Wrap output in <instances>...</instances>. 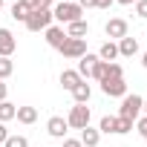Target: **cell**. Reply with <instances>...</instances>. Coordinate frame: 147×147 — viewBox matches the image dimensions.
<instances>
[{
  "mask_svg": "<svg viewBox=\"0 0 147 147\" xmlns=\"http://www.w3.org/2000/svg\"><path fill=\"white\" fill-rule=\"evenodd\" d=\"M81 15H84V9L75 3V0H69V3H58L55 9H52V18L58 20V23H75V20H81Z\"/></svg>",
  "mask_w": 147,
  "mask_h": 147,
  "instance_id": "cell-1",
  "label": "cell"
},
{
  "mask_svg": "<svg viewBox=\"0 0 147 147\" xmlns=\"http://www.w3.org/2000/svg\"><path fill=\"white\" fill-rule=\"evenodd\" d=\"M141 104H144V98H141V95H136V92L130 95V92H127V95L121 98L118 118H130V121H136V118L141 115Z\"/></svg>",
  "mask_w": 147,
  "mask_h": 147,
  "instance_id": "cell-2",
  "label": "cell"
},
{
  "mask_svg": "<svg viewBox=\"0 0 147 147\" xmlns=\"http://www.w3.org/2000/svg\"><path fill=\"white\" fill-rule=\"evenodd\" d=\"M52 9H38V12H29V18H26V29L29 32H46L49 26H52Z\"/></svg>",
  "mask_w": 147,
  "mask_h": 147,
  "instance_id": "cell-3",
  "label": "cell"
},
{
  "mask_svg": "<svg viewBox=\"0 0 147 147\" xmlns=\"http://www.w3.org/2000/svg\"><path fill=\"white\" fill-rule=\"evenodd\" d=\"M58 52H61L63 58H69V61H78V58L87 55V40H81V38H66V40L58 46Z\"/></svg>",
  "mask_w": 147,
  "mask_h": 147,
  "instance_id": "cell-4",
  "label": "cell"
},
{
  "mask_svg": "<svg viewBox=\"0 0 147 147\" xmlns=\"http://www.w3.org/2000/svg\"><path fill=\"white\" fill-rule=\"evenodd\" d=\"M66 124H69V130H84V127H90V107L87 104H75L69 110V115H66Z\"/></svg>",
  "mask_w": 147,
  "mask_h": 147,
  "instance_id": "cell-5",
  "label": "cell"
},
{
  "mask_svg": "<svg viewBox=\"0 0 147 147\" xmlns=\"http://www.w3.org/2000/svg\"><path fill=\"white\" fill-rule=\"evenodd\" d=\"M104 32H107V38H110V40H115V43H118L121 38H127V35H130V26H127V20H124V18H110V20H107V26H104Z\"/></svg>",
  "mask_w": 147,
  "mask_h": 147,
  "instance_id": "cell-6",
  "label": "cell"
},
{
  "mask_svg": "<svg viewBox=\"0 0 147 147\" xmlns=\"http://www.w3.org/2000/svg\"><path fill=\"white\" fill-rule=\"evenodd\" d=\"M101 92L110 95V98H124L127 95V84H124V78H104L101 81Z\"/></svg>",
  "mask_w": 147,
  "mask_h": 147,
  "instance_id": "cell-7",
  "label": "cell"
},
{
  "mask_svg": "<svg viewBox=\"0 0 147 147\" xmlns=\"http://www.w3.org/2000/svg\"><path fill=\"white\" fill-rule=\"evenodd\" d=\"M46 133L52 136V138H66V133H69V124H66V118H61V115H52L49 121H46Z\"/></svg>",
  "mask_w": 147,
  "mask_h": 147,
  "instance_id": "cell-8",
  "label": "cell"
},
{
  "mask_svg": "<svg viewBox=\"0 0 147 147\" xmlns=\"http://www.w3.org/2000/svg\"><path fill=\"white\" fill-rule=\"evenodd\" d=\"M18 49V40L9 29H0V58H12V52Z\"/></svg>",
  "mask_w": 147,
  "mask_h": 147,
  "instance_id": "cell-9",
  "label": "cell"
},
{
  "mask_svg": "<svg viewBox=\"0 0 147 147\" xmlns=\"http://www.w3.org/2000/svg\"><path fill=\"white\" fill-rule=\"evenodd\" d=\"M115 46H118V58H133V55H138V40H136V38H130V35H127V38H121Z\"/></svg>",
  "mask_w": 147,
  "mask_h": 147,
  "instance_id": "cell-10",
  "label": "cell"
},
{
  "mask_svg": "<svg viewBox=\"0 0 147 147\" xmlns=\"http://www.w3.org/2000/svg\"><path fill=\"white\" fill-rule=\"evenodd\" d=\"M63 32H66V38H81V40H84V38L90 35V23L81 18V20H75V23H69Z\"/></svg>",
  "mask_w": 147,
  "mask_h": 147,
  "instance_id": "cell-11",
  "label": "cell"
},
{
  "mask_svg": "<svg viewBox=\"0 0 147 147\" xmlns=\"http://www.w3.org/2000/svg\"><path fill=\"white\" fill-rule=\"evenodd\" d=\"M81 81H84V78L78 75V69H63V72H61V87H63V90H69V92L75 90Z\"/></svg>",
  "mask_w": 147,
  "mask_h": 147,
  "instance_id": "cell-12",
  "label": "cell"
},
{
  "mask_svg": "<svg viewBox=\"0 0 147 147\" xmlns=\"http://www.w3.org/2000/svg\"><path fill=\"white\" fill-rule=\"evenodd\" d=\"M43 35H46V43H49V46H55V49H58V46L66 40V32H63V26H49Z\"/></svg>",
  "mask_w": 147,
  "mask_h": 147,
  "instance_id": "cell-13",
  "label": "cell"
},
{
  "mask_svg": "<svg viewBox=\"0 0 147 147\" xmlns=\"http://www.w3.org/2000/svg\"><path fill=\"white\" fill-rule=\"evenodd\" d=\"M98 58H101L104 63H115V58H118V46H115V40H107V43H101V49H98Z\"/></svg>",
  "mask_w": 147,
  "mask_h": 147,
  "instance_id": "cell-14",
  "label": "cell"
},
{
  "mask_svg": "<svg viewBox=\"0 0 147 147\" xmlns=\"http://www.w3.org/2000/svg\"><path fill=\"white\" fill-rule=\"evenodd\" d=\"M98 141H101V133L95 127H84L81 130V144L84 147H98Z\"/></svg>",
  "mask_w": 147,
  "mask_h": 147,
  "instance_id": "cell-15",
  "label": "cell"
},
{
  "mask_svg": "<svg viewBox=\"0 0 147 147\" xmlns=\"http://www.w3.org/2000/svg\"><path fill=\"white\" fill-rule=\"evenodd\" d=\"M95 61H98V55H92V52H87L84 58H78V75L81 78H90V69H92Z\"/></svg>",
  "mask_w": 147,
  "mask_h": 147,
  "instance_id": "cell-16",
  "label": "cell"
},
{
  "mask_svg": "<svg viewBox=\"0 0 147 147\" xmlns=\"http://www.w3.org/2000/svg\"><path fill=\"white\" fill-rule=\"evenodd\" d=\"M90 95H92V87H90L87 81H81L75 90H72V98H75V104H87V101H90Z\"/></svg>",
  "mask_w": 147,
  "mask_h": 147,
  "instance_id": "cell-17",
  "label": "cell"
},
{
  "mask_svg": "<svg viewBox=\"0 0 147 147\" xmlns=\"http://www.w3.org/2000/svg\"><path fill=\"white\" fill-rule=\"evenodd\" d=\"M15 118H18L20 124H35V121H38V110H35V107H18Z\"/></svg>",
  "mask_w": 147,
  "mask_h": 147,
  "instance_id": "cell-18",
  "label": "cell"
},
{
  "mask_svg": "<svg viewBox=\"0 0 147 147\" xmlns=\"http://www.w3.org/2000/svg\"><path fill=\"white\" fill-rule=\"evenodd\" d=\"M15 113H18V107H15L12 101H0V124L12 121V118H15Z\"/></svg>",
  "mask_w": 147,
  "mask_h": 147,
  "instance_id": "cell-19",
  "label": "cell"
},
{
  "mask_svg": "<svg viewBox=\"0 0 147 147\" xmlns=\"http://www.w3.org/2000/svg\"><path fill=\"white\" fill-rule=\"evenodd\" d=\"M90 78H92V81H98V84H101V81L107 78V63H104L101 58H98V61L92 63V69H90Z\"/></svg>",
  "mask_w": 147,
  "mask_h": 147,
  "instance_id": "cell-20",
  "label": "cell"
},
{
  "mask_svg": "<svg viewBox=\"0 0 147 147\" xmlns=\"http://www.w3.org/2000/svg\"><path fill=\"white\" fill-rule=\"evenodd\" d=\"M15 72V63H12V58H0V81H6L9 75Z\"/></svg>",
  "mask_w": 147,
  "mask_h": 147,
  "instance_id": "cell-21",
  "label": "cell"
},
{
  "mask_svg": "<svg viewBox=\"0 0 147 147\" xmlns=\"http://www.w3.org/2000/svg\"><path fill=\"white\" fill-rule=\"evenodd\" d=\"M12 18H15V20H20V23H26V18H29V12H26V6L20 3V0L12 6Z\"/></svg>",
  "mask_w": 147,
  "mask_h": 147,
  "instance_id": "cell-22",
  "label": "cell"
},
{
  "mask_svg": "<svg viewBox=\"0 0 147 147\" xmlns=\"http://www.w3.org/2000/svg\"><path fill=\"white\" fill-rule=\"evenodd\" d=\"M98 133H115V115H104L98 124Z\"/></svg>",
  "mask_w": 147,
  "mask_h": 147,
  "instance_id": "cell-23",
  "label": "cell"
},
{
  "mask_svg": "<svg viewBox=\"0 0 147 147\" xmlns=\"http://www.w3.org/2000/svg\"><path fill=\"white\" fill-rule=\"evenodd\" d=\"M133 130V121L130 118H118L115 115V136H124V133H130Z\"/></svg>",
  "mask_w": 147,
  "mask_h": 147,
  "instance_id": "cell-24",
  "label": "cell"
},
{
  "mask_svg": "<svg viewBox=\"0 0 147 147\" xmlns=\"http://www.w3.org/2000/svg\"><path fill=\"white\" fill-rule=\"evenodd\" d=\"M3 147H29V138L26 136H9L3 141Z\"/></svg>",
  "mask_w": 147,
  "mask_h": 147,
  "instance_id": "cell-25",
  "label": "cell"
},
{
  "mask_svg": "<svg viewBox=\"0 0 147 147\" xmlns=\"http://www.w3.org/2000/svg\"><path fill=\"white\" fill-rule=\"evenodd\" d=\"M107 78H124L121 63H107Z\"/></svg>",
  "mask_w": 147,
  "mask_h": 147,
  "instance_id": "cell-26",
  "label": "cell"
},
{
  "mask_svg": "<svg viewBox=\"0 0 147 147\" xmlns=\"http://www.w3.org/2000/svg\"><path fill=\"white\" fill-rule=\"evenodd\" d=\"M136 18H141V20H147V0H136Z\"/></svg>",
  "mask_w": 147,
  "mask_h": 147,
  "instance_id": "cell-27",
  "label": "cell"
},
{
  "mask_svg": "<svg viewBox=\"0 0 147 147\" xmlns=\"http://www.w3.org/2000/svg\"><path fill=\"white\" fill-rule=\"evenodd\" d=\"M20 3L26 6V12H38V9H46L43 0H20Z\"/></svg>",
  "mask_w": 147,
  "mask_h": 147,
  "instance_id": "cell-28",
  "label": "cell"
},
{
  "mask_svg": "<svg viewBox=\"0 0 147 147\" xmlns=\"http://www.w3.org/2000/svg\"><path fill=\"white\" fill-rule=\"evenodd\" d=\"M136 121H138V124H136V127H138V133L147 138V115H144V118H136Z\"/></svg>",
  "mask_w": 147,
  "mask_h": 147,
  "instance_id": "cell-29",
  "label": "cell"
},
{
  "mask_svg": "<svg viewBox=\"0 0 147 147\" xmlns=\"http://www.w3.org/2000/svg\"><path fill=\"white\" fill-rule=\"evenodd\" d=\"M61 147H84V144H81V138H63Z\"/></svg>",
  "mask_w": 147,
  "mask_h": 147,
  "instance_id": "cell-30",
  "label": "cell"
},
{
  "mask_svg": "<svg viewBox=\"0 0 147 147\" xmlns=\"http://www.w3.org/2000/svg\"><path fill=\"white\" fill-rule=\"evenodd\" d=\"M115 0H95V9H110Z\"/></svg>",
  "mask_w": 147,
  "mask_h": 147,
  "instance_id": "cell-31",
  "label": "cell"
},
{
  "mask_svg": "<svg viewBox=\"0 0 147 147\" xmlns=\"http://www.w3.org/2000/svg\"><path fill=\"white\" fill-rule=\"evenodd\" d=\"M81 9H95V0H75Z\"/></svg>",
  "mask_w": 147,
  "mask_h": 147,
  "instance_id": "cell-32",
  "label": "cell"
},
{
  "mask_svg": "<svg viewBox=\"0 0 147 147\" xmlns=\"http://www.w3.org/2000/svg\"><path fill=\"white\" fill-rule=\"evenodd\" d=\"M6 138H9V130H6V124H0V144H3Z\"/></svg>",
  "mask_w": 147,
  "mask_h": 147,
  "instance_id": "cell-33",
  "label": "cell"
},
{
  "mask_svg": "<svg viewBox=\"0 0 147 147\" xmlns=\"http://www.w3.org/2000/svg\"><path fill=\"white\" fill-rule=\"evenodd\" d=\"M6 95H9V87H6L3 81H0V101H6Z\"/></svg>",
  "mask_w": 147,
  "mask_h": 147,
  "instance_id": "cell-34",
  "label": "cell"
},
{
  "mask_svg": "<svg viewBox=\"0 0 147 147\" xmlns=\"http://www.w3.org/2000/svg\"><path fill=\"white\" fill-rule=\"evenodd\" d=\"M115 3H121V6H133L136 0H115Z\"/></svg>",
  "mask_w": 147,
  "mask_h": 147,
  "instance_id": "cell-35",
  "label": "cell"
},
{
  "mask_svg": "<svg viewBox=\"0 0 147 147\" xmlns=\"http://www.w3.org/2000/svg\"><path fill=\"white\" fill-rule=\"evenodd\" d=\"M141 113H144V115H147V98H144V104H141Z\"/></svg>",
  "mask_w": 147,
  "mask_h": 147,
  "instance_id": "cell-36",
  "label": "cell"
},
{
  "mask_svg": "<svg viewBox=\"0 0 147 147\" xmlns=\"http://www.w3.org/2000/svg\"><path fill=\"white\" fill-rule=\"evenodd\" d=\"M141 63H144V69H147V52H144V58H141Z\"/></svg>",
  "mask_w": 147,
  "mask_h": 147,
  "instance_id": "cell-37",
  "label": "cell"
},
{
  "mask_svg": "<svg viewBox=\"0 0 147 147\" xmlns=\"http://www.w3.org/2000/svg\"><path fill=\"white\" fill-rule=\"evenodd\" d=\"M0 9H3V0H0Z\"/></svg>",
  "mask_w": 147,
  "mask_h": 147,
  "instance_id": "cell-38",
  "label": "cell"
},
{
  "mask_svg": "<svg viewBox=\"0 0 147 147\" xmlns=\"http://www.w3.org/2000/svg\"><path fill=\"white\" fill-rule=\"evenodd\" d=\"M61 3H69V0H61Z\"/></svg>",
  "mask_w": 147,
  "mask_h": 147,
  "instance_id": "cell-39",
  "label": "cell"
},
{
  "mask_svg": "<svg viewBox=\"0 0 147 147\" xmlns=\"http://www.w3.org/2000/svg\"><path fill=\"white\" fill-rule=\"evenodd\" d=\"M0 147H3V144H0Z\"/></svg>",
  "mask_w": 147,
  "mask_h": 147,
  "instance_id": "cell-40",
  "label": "cell"
}]
</instances>
